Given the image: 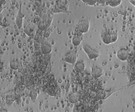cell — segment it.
Masks as SVG:
<instances>
[{
    "label": "cell",
    "instance_id": "603a6c76",
    "mask_svg": "<svg viewBox=\"0 0 135 112\" xmlns=\"http://www.w3.org/2000/svg\"><path fill=\"white\" fill-rule=\"evenodd\" d=\"M97 3V0H89L87 4L89 6H94Z\"/></svg>",
    "mask_w": 135,
    "mask_h": 112
},
{
    "label": "cell",
    "instance_id": "7c38bea8",
    "mask_svg": "<svg viewBox=\"0 0 135 112\" xmlns=\"http://www.w3.org/2000/svg\"><path fill=\"white\" fill-rule=\"evenodd\" d=\"M16 98L14 95V94H9L7 95L5 97V103L8 105V106H11L13 104L14 102L16 100Z\"/></svg>",
    "mask_w": 135,
    "mask_h": 112
},
{
    "label": "cell",
    "instance_id": "484cf974",
    "mask_svg": "<svg viewBox=\"0 0 135 112\" xmlns=\"http://www.w3.org/2000/svg\"><path fill=\"white\" fill-rule=\"evenodd\" d=\"M106 2L107 0H97V3L99 4H104Z\"/></svg>",
    "mask_w": 135,
    "mask_h": 112
},
{
    "label": "cell",
    "instance_id": "e0dca14e",
    "mask_svg": "<svg viewBox=\"0 0 135 112\" xmlns=\"http://www.w3.org/2000/svg\"><path fill=\"white\" fill-rule=\"evenodd\" d=\"M37 96H38V93H37V90L34 88H32L30 90V94H29V97H30L31 100L32 101L35 100L36 99Z\"/></svg>",
    "mask_w": 135,
    "mask_h": 112
},
{
    "label": "cell",
    "instance_id": "cb8c5ba5",
    "mask_svg": "<svg viewBox=\"0 0 135 112\" xmlns=\"http://www.w3.org/2000/svg\"><path fill=\"white\" fill-rule=\"evenodd\" d=\"M41 44L40 43V42L39 41H37L36 40V42H34V45L35 46V47L36 48H41Z\"/></svg>",
    "mask_w": 135,
    "mask_h": 112
},
{
    "label": "cell",
    "instance_id": "5b68a950",
    "mask_svg": "<svg viewBox=\"0 0 135 112\" xmlns=\"http://www.w3.org/2000/svg\"><path fill=\"white\" fill-rule=\"evenodd\" d=\"M25 17L24 14L22 12V7H21V4L20 5L19 9L17 12L16 18H15V24L16 26L18 28L21 29L22 27L23 26V18Z\"/></svg>",
    "mask_w": 135,
    "mask_h": 112
},
{
    "label": "cell",
    "instance_id": "5bb4252c",
    "mask_svg": "<svg viewBox=\"0 0 135 112\" xmlns=\"http://www.w3.org/2000/svg\"><path fill=\"white\" fill-rule=\"evenodd\" d=\"M122 0H107L106 3L111 7H115L119 6Z\"/></svg>",
    "mask_w": 135,
    "mask_h": 112
},
{
    "label": "cell",
    "instance_id": "8fae6325",
    "mask_svg": "<svg viewBox=\"0 0 135 112\" xmlns=\"http://www.w3.org/2000/svg\"><path fill=\"white\" fill-rule=\"evenodd\" d=\"M82 39H83L82 36L74 35L72 38L71 42H72V45L76 47L80 45V44L81 43V42L82 41Z\"/></svg>",
    "mask_w": 135,
    "mask_h": 112
},
{
    "label": "cell",
    "instance_id": "277c9868",
    "mask_svg": "<svg viewBox=\"0 0 135 112\" xmlns=\"http://www.w3.org/2000/svg\"><path fill=\"white\" fill-rule=\"evenodd\" d=\"M90 28V23L89 21L83 19L80 21L76 24V28L78 29L81 33H87Z\"/></svg>",
    "mask_w": 135,
    "mask_h": 112
},
{
    "label": "cell",
    "instance_id": "6da1fadb",
    "mask_svg": "<svg viewBox=\"0 0 135 112\" xmlns=\"http://www.w3.org/2000/svg\"><path fill=\"white\" fill-rule=\"evenodd\" d=\"M82 48L89 59L92 60L99 57V52L90 45L86 44H83L82 45Z\"/></svg>",
    "mask_w": 135,
    "mask_h": 112
},
{
    "label": "cell",
    "instance_id": "3957f363",
    "mask_svg": "<svg viewBox=\"0 0 135 112\" xmlns=\"http://www.w3.org/2000/svg\"><path fill=\"white\" fill-rule=\"evenodd\" d=\"M101 39L102 42L105 45H109L112 43L111 30L105 29L101 33Z\"/></svg>",
    "mask_w": 135,
    "mask_h": 112
},
{
    "label": "cell",
    "instance_id": "2e32d148",
    "mask_svg": "<svg viewBox=\"0 0 135 112\" xmlns=\"http://www.w3.org/2000/svg\"><path fill=\"white\" fill-rule=\"evenodd\" d=\"M42 21L48 27L51 25L52 21V18L49 15L44 14L42 17Z\"/></svg>",
    "mask_w": 135,
    "mask_h": 112
},
{
    "label": "cell",
    "instance_id": "83f0119b",
    "mask_svg": "<svg viewBox=\"0 0 135 112\" xmlns=\"http://www.w3.org/2000/svg\"><path fill=\"white\" fill-rule=\"evenodd\" d=\"M129 2L131 4L135 7V0H129Z\"/></svg>",
    "mask_w": 135,
    "mask_h": 112
},
{
    "label": "cell",
    "instance_id": "9c48e42d",
    "mask_svg": "<svg viewBox=\"0 0 135 112\" xmlns=\"http://www.w3.org/2000/svg\"><path fill=\"white\" fill-rule=\"evenodd\" d=\"M80 99V95L78 92H73L71 93L68 97L69 101L71 104L77 103Z\"/></svg>",
    "mask_w": 135,
    "mask_h": 112
},
{
    "label": "cell",
    "instance_id": "7a4b0ae2",
    "mask_svg": "<svg viewBox=\"0 0 135 112\" xmlns=\"http://www.w3.org/2000/svg\"><path fill=\"white\" fill-rule=\"evenodd\" d=\"M77 59L76 52L75 50H72L66 53L64 57V60L66 63L71 64L74 65Z\"/></svg>",
    "mask_w": 135,
    "mask_h": 112
},
{
    "label": "cell",
    "instance_id": "44dd1931",
    "mask_svg": "<svg viewBox=\"0 0 135 112\" xmlns=\"http://www.w3.org/2000/svg\"><path fill=\"white\" fill-rule=\"evenodd\" d=\"M50 34H51V32L48 28L44 30V32H43V35L44 37L47 38L50 36Z\"/></svg>",
    "mask_w": 135,
    "mask_h": 112
},
{
    "label": "cell",
    "instance_id": "f1b7e54d",
    "mask_svg": "<svg viewBox=\"0 0 135 112\" xmlns=\"http://www.w3.org/2000/svg\"><path fill=\"white\" fill-rule=\"evenodd\" d=\"M82 2L83 3H85V4H87L89 0H81Z\"/></svg>",
    "mask_w": 135,
    "mask_h": 112
},
{
    "label": "cell",
    "instance_id": "52a82bcc",
    "mask_svg": "<svg viewBox=\"0 0 135 112\" xmlns=\"http://www.w3.org/2000/svg\"><path fill=\"white\" fill-rule=\"evenodd\" d=\"M91 74L94 78H99L102 76L103 74L102 69L99 67L94 65L91 68Z\"/></svg>",
    "mask_w": 135,
    "mask_h": 112
},
{
    "label": "cell",
    "instance_id": "30bf717a",
    "mask_svg": "<svg viewBox=\"0 0 135 112\" xmlns=\"http://www.w3.org/2000/svg\"><path fill=\"white\" fill-rule=\"evenodd\" d=\"M85 64L83 61L80 60L76 62V63L74 64V69L76 72H81L85 69Z\"/></svg>",
    "mask_w": 135,
    "mask_h": 112
},
{
    "label": "cell",
    "instance_id": "f546056e",
    "mask_svg": "<svg viewBox=\"0 0 135 112\" xmlns=\"http://www.w3.org/2000/svg\"><path fill=\"white\" fill-rule=\"evenodd\" d=\"M7 111V110H6V109H2V110H0V111Z\"/></svg>",
    "mask_w": 135,
    "mask_h": 112
},
{
    "label": "cell",
    "instance_id": "d6986e66",
    "mask_svg": "<svg viewBox=\"0 0 135 112\" xmlns=\"http://www.w3.org/2000/svg\"><path fill=\"white\" fill-rule=\"evenodd\" d=\"M24 32H25V33L28 35V36L32 37L33 36V30L32 29H31V28H30L29 26H26L24 29Z\"/></svg>",
    "mask_w": 135,
    "mask_h": 112
},
{
    "label": "cell",
    "instance_id": "ba28073f",
    "mask_svg": "<svg viewBox=\"0 0 135 112\" xmlns=\"http://www.w3.org/2000/svg\"><path fill=\"white\" fill-rule=\"evenodd\" d=\"M41 49L43 54H49L52 52V46L50 44L47 42H44L42 44Z\"/></svg>",
    "mask_w": 135,
    "mask_h": 112
},
{
    "label": "cell",
    "instance_id": "4316f807",
    "mask_svg": "<svg viewBox=\"0 0 135 112\" xmlns=\"http://www.w3.org/2000/svg\"><path fill=\"white\" fill-rule=\"evenodd\" d=\"M4 69V65L3 63L0 61V72H2Z\"/></svg>",
    "mask_w": 135,
    "mask_h": 112
},
{
    "label": "cell",
    "instance_id": "7402d4cb",
    "mask_svg": "<svg viewBox=\"0 0 135 112\" xmlns=\"http://www.w3.org/2000/svg\"><path fill=\"white\" fill-rule=\"evenodd\" d=\"M53 12L54 13H61V12H66V11L61 9L60 8H59L58 6H56L53 9Z\"/></svg>",
    "mask_w": 135,
    "mask_h": 112
},
{
    "label": "cell",
    "instance_id": "4fadbf2b",
    "mask_svg": "<svg viewBox=\"0 0 135 112\" xmlns=\"http://www.w3.org/2000/svg\"><path fill=\"white\" fill-rule=\"evenodd\" d=\"M24 89L20 87H16L14 90V95L16 100L20 99L24 94Z\"/></svg>",
    "mask_w": 135,
    "mask_h": 112
},
{
    "label": "cell",
    "instance_id": "ffe728a7",
    "mask_svg": "<svg viewBox=\"0 0 135 112\" xmlns=\"http://www.w3.org/2000/svg\"><path fill=\"white\" fill-rule=\"evenodd\" d=\"M46 93L51 96H54L56 94V91L54 87H50L46 90Z\"/></svg>",
    "mask_w": 135,
    "mask_h": 112
},
{
    "label": "cell",
    "instance_id": "8992f818",
    "mask_svg": "<svg viewBox=\"0 0 135 112\" xmlns=\"http://www.w3.org/2000/svg\"><path fill=\"white\" fill-rule=\"evenodd\" d=\"M117 58L122 62L127 60L129 57V53L128 49L123 48L120 49L117 53Z\"/></svg>",
    "mask_w": 135,
    "mask_h": 112
},
{
    "label": "cell",
    "instance_id": "ac0fdd59",
    "mask_svg": "<svg viewBox=\"0 0 135 112\" xmlns=\"http://www.w3.org/2000/svg\"><path fill=\"white\" fill-rule=\"evenodd\" d=\"M111 33L112 43H113L117 42L118 38V35L117 30H111Z\"/></svg>",
    "mask_w": 135,
    "mask_h": 112
},
{
    "label": "cell",
    "instance_id": "9a60e30c",
    "mask_svg": "<svg viewBox=\"0 0 135 112\" xmlns=\"http://www.w3.org/2000/svg\"><path fill=\"white\" fill-rule=\"evenodd\" d=\"M9 66L11 69L13 70H17L20 66L19 62L16 60H12L9 63Z\"/></svg>",
    "mask_w": 135,
    "mask_h": 112
},
{
    "label": "cell",
    "instance_id": "d4e9b609",
    "mask_svg": "<svg viewBox=\"0 0 135 112\" xmlns=\"http://www.w3.org/2000/svg\"><path fill=\"white\" fill-rule=\"evenodd\" d=\"M30 91V90H29L28 88H27V87L24 89V93L26 96H29Z\"/></svg>",
    "mask_w": 135,
    "mask_h": 112
}]
</instances>
